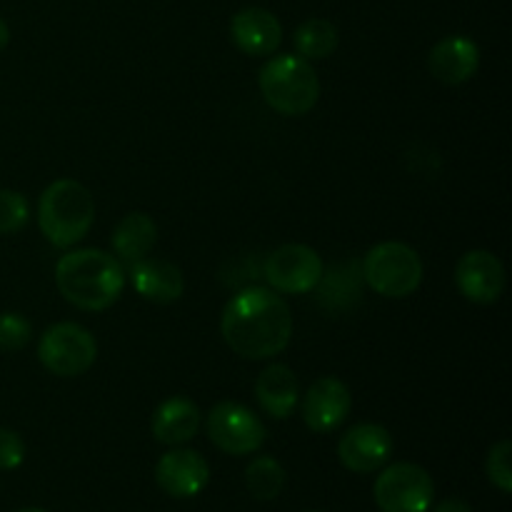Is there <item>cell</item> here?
Here are the masks:
<instances>
[{
  "instance_id": "6da1fadb",
  "label": "cell",
  "mask_w": 512,
  "mask_h": 512,
  "mask_svg": "<svg viewBox=\"0 0 512 512\" xmlns=\"http://www.w3.org/2000/svg\"><path fill=\"white\" fill-rule=\"evenodd\" d=\"M228 348L245 360H270L283 353L293 338L290 305L273 288L248 285L228 300L220 318Z\"/></svg>"
},
{
  "instance_id": "7a4b0ae2",
  "label": "cell",
  "mask_w": 512,
  "mask_h": 512,
  "mask_svg": "<svg viewBox=\"0 0 512 512\" xmlns=\"http://www.w3.org/2000/svg\"><path fill=\"white\" fill-rule=\"evenodd\" d=\"M123 263L98 248H80L60 255L55 263V285L70 305L88 313L108 310L125 290Z\"/></svg>"
},
{
  "instance_id": "3957f363",
  "label": "cell",
  "mask_w": 512,
  "mask_h": 512,
  "mask_svg": "<svg viewBox=\"0 0 512 512\" xmlns=\"http://www.w3.org/2000/svg\"><path fill=\"white\" fill-rule=\"evenodd\" d=\"M95 200L83 183L73 178L53 180L38 200V228L53 248H73L90 233Z\"/></svg>"
},
{
  "instance_id": "277c9868",
  "label": "cell",
  "mask_w": 512,
  "mask_h": 512,
  "mask_svg": "<svg viewBox=\"0 0 512 512\" xmlns=\"http://www.w3.org/2000/svg\"><path fill=\"white\" fill-rule=\"evenodd\" d=\"M263 100L280 115L298 118L310 113L320 100V80L313 63L300 55H275L258 75Z\"/></svg>"
},
{
  "instance_id": "5b68a950",
  "label": "cell",
  "mask_w": 512,
  "mask_h": 512,
  "mask_svg": "<svg viewBox=\"0 0 512 512\" xmlns=\"http://www.w3.org/2000/svg\"><path fill=\"white\" fill-rule=\"evenodd\" d=\"M363 283L388 300H403L423 283V260L418 250L400 240H385L370 248L360 263Z\"/></svg>"
},
{
  "instance_id": "8992f818",
  "label": "cell",
  "mask_w": 512,
  "mask_h": 512,
  "mask_svg": "<svg viewBox=\"0 0 512 512\" xmlns=\"http://www.w3.org/2000/svg\"><path fill=\"white\" fill-rule=\"evenodd\" d=\"M38 360L58 378L85 375L98 360V343L93 333L78 323H55L40 335Z\"/></svg>"
},
{
  "instance_id": "52a82bcc",
  "label": "cell",
  "mask_w": 512,
  "mask_h": 512,
  "mask_svg": "<svg viewBox=\"0 0 512 512\" xmlns=\"http://www.w3.org/2000/svg\"><path fill=\"white\" fill-rule=\"evenodd\" d=\"M380 512H430L435 483L425 468L415 463H393L380 468L373 485Z\"/></svg>"
},
{
  "instance_id": "ba28073f",
  "label": "cell",
  "mask_w": 512,
  "mask_h": 512,
  "mask_svg": "<svg viewBox=\"0 0 512 512\" xmlns=\"http://www.w3.org/2000/svg\"><path fill=\"white\" fill-rule=\"evenodd\" d=\"M205 430L215 448L228 455H238V458L258 453L268 438L263 420L253 410L233 400L213 405L205 420Z\"/></svg>"
},
{
  "instance_id": "9c48e42d",
  "label": "cell",
  "mask_w": 512,
  "mask_h": 512,
  "mask_svg": "<svg viewBox=\"0 0 512 512\" xmlns=\"http://www.w3.org/2000/svg\"><path fill=\"white\" fill-rule=\"evenodd\" d=\"M263 278L275 293L308 295L323 278V260L310 245H280L265 258Z\"/></svg>"
},
{
  "instance_id": "30bf717a",
  "label": "cell",
  "mask_w": 512,
  "mask_h": 512,
  "mask_svg": "<svg viewBox=\"0 0 512 512\" xmlns=\"http://www.w3.org/2000/svg\"><path fill=\"white\" fill-rule=\"evenodd\" d=\"M455 285L470 303H498L505 293V285H508L503 260L490 250H468L455 265Z\"/></svg>"
},
{
  "instance_id": "8fae6325",
  "label": "cell",
  "mask_w": 512,
  "mask_h": 512,
  "mask_svg": "<svg viewBox=\"0 0 512 512\" xmlns=\"http://www.w3.org/2000/svg\"><path fill=\"white\" fill-rule=\"evenodd\" d=\"M393 435L380 423H358L345 430L338 443V458L350 473L368 475L385 468L393 455Z\"/></svg>"
},
{
  "instance_id": "7c38bea8",
  "label": "cell",
  "mask_w": 512,
  "mask_h": 512,
  "mask_svg": "<svg viewBox=\"0 0 512 512\" xmlns=\"http://www.w3.org/2000/svg\"><path fill=\"white\" fill-rule=\"evenodd\" d=\"M155 483L165 495L188 500L203 493L210 483V465L198 450L173 448L155 465Z\"/></svg>"
},
{
  "instance_id": "4fadbf2b",
  "label": "cell",
  "mask_w": 512,
  "mask_h": 512,
  "mask_svg": "<svg viewBox=\"0 0 512 512\" xmlns=\"http://www.w3.org/2000/svg\"><path fill=\"white\" fill-rule=\"evenodd\" d=\"M353 395L340 378H318L303 395V420L313 433H333L348 420Z\"/></svg>"
},
{
  "instance_id": "5bb4252c",
  "label": "cell",
  "mask_w": 512,
  "mask_h": 512,
  "mask_svg": "<svg viewBox=\"0 0 512 512\" xmlns=\"http://www.w3.org/2000/svg\"><path fill=\"white\" fill-rule=\"evenodd\" d=\"M130 283L135 293L143 300L155 305L178 303L185 293V275L170 260L160 258H143L138 263L128 265Z\"/></svg>"
},
{
  "instance_id": "9a60e30c",
  "label": "cell",
  "mask_w": 512,
  "mask_h": 512,
  "mask_svg": "<svg viewBox=\"0 0 512 512\" xmlns=\"http://www.w3.org/2000/svg\"><path fill=\"white\" fill-rule=\"evenodd\" d=\"M480 48L465 35H448L438 40L428 55V70L445 85H463L478 73Z\"/></svg>"
},
{
  "instance_id": "2e32d148",
  "label": "cell",
  "mask_w": 512,
  "mask_h": 512,
  "mask_svg": "<svg viewBox=\"0 0 512 512\" xmlns=\"http://www.w3.org/2000/svg\"><path fill=\"white\" fill-rule=\"evenodd\" d=\"M230 38L245 55H273L283 43V25L270 10L250 5L233 15Z\"/></svg>"
},
{
  "instance_id": "e0dca14e",
  "label": "cell",
  "mask_w": 512,
  "mask_h": 512,
  "mask_svg": "<svg viewBox=\"0 0 512 512\" xmlns=\"http://www.w3.org/2000/svg\"><path fill=\"white\" fill-rule=\"evenodd\" d=\"M200 420H203V415L193 400L173 395L158 405L153 420H150V430H153V438L158 443L178 448V445L190 443L198 435Z\"/></svg>"
},
{
  "instance_id": "ac0fdd59",
  "label": "cell",
  "mask_w": 512,
  "mask_h": 512,
  "mask_svg": "<svg viewBox=\"0 0 512 512\" xmlns=\"http://www.w3.org/2000/svg\"><path fill=\"white\" fill-rule=\"evenodd\" d=\"M255 400L273 420L290 418L300 400L298 375L283 363L268 365L255 380Z\"/></svg>"
},
{
  "instance_id": "d6986e66",
  "label": "cell",
  "mask_w": 512,
  "mask_h": 512,
  "mask_svg": "<svg viewBox=\"0 0 512 512\" xmlns=\"http://www.w3.org/2000/svg\"><path fill=\"white\" fill-rule=\"evenodd\" d=\"M158 243V225L148 213H128L118 225H115L113 235H110V245L120 263L133 265L138 260L148 258L150 250Z\"/></svg>"
},
{
  "instance_id": "ffe728a7",
  "label": "cell",
  "mask_w": 512,
  "mask_h": 512,
  "mask_svg": "<svg viewBox=\"0 0 512 512\" xmlns=\"http://www.w3.org/2000/svg\"><path fill=\"white\" fill-rule=\"evenodd\" d=\"M360 285H363L360 263L348 260V263L330 268V273L323 270V278L315 285V290L320 293V303L328 305L330 310H343L360 298Z\"/></svg>"
},
{
  "instance_id": "44dd1931",
  "label": "cell",
  "mask_w": 512,
  "mask_h": 512,
  "mask_svg": "<svg viewBox=\"0 0 512 512\" xmlns=\"http://www.w3.org/2000/svg\"><path fill=\"white\" fill-rule=\"evenodd\" d=\"M295 53L305 60H325L338 48V28L325 18H310L298 25L293 35Z\"/></svg>"
},
{
  "instance_id": "7402d4cb",
  "label": "cell",
  "mask_w": 512,
  "mask_h": 512,
  "mask_svg": "<svg viewBox=\"0 0 512 512\" xmlns=\"http://www.w3.org/2000/svg\"><path fill=\"white\" fill-rule=\"evenodd\" d=\"M285 468L280 465V460H275L273 455H260L253 463L245 468V485H248V493L253 495L260 503H268L275 500L285 488Z\"/></svg>"
},
{
  "instance_id": "603a6c76",
  "label": "cell",
  "mask_w": 512,
  "mask_h": 512,
  "mask_svg": "<svg viewBox=\"0 0 512 512\" xmlns=\"http://www.w3.org/2000/svg\"><path fill=\"white\" fill-rule=\"evenodd\" d=\"M30 220L28 198L18 190H0V235L23 230Z\"/></svg>"
},
{
  "instance_id": "cb8c5ba5",
  "label": "cell",
  "mask_w": 512,
  "mask_h": 512,
  "mask_svg": "<svg viewBox=\"0 0 512 512\" xmlns=\"http://www.w3.org/2000/svg\"><path fill=\"white\" fill-rule=\"evenodd\" d=\"M512 443L510 440H500L488 450V460H485V473L488 480L500 490V493H512Z\"/></svg>"
},
{
  "instance_id": "d4e9b609",
  "label": "cell",
  "mask_w": 512,
  "mask_h": 512,
  "mask_svg": "<svg viewBox=\"0 0 512 512\" xmlns=\"http://www.w3.org/2000/svg\"><path fill=\"white\" fill-rule=\"evenodd\" d=\"M33 340V323L20 313H0V350L15 353Z\"/></svg>"
},
{
  "instance_id": "484cf974",
  "label": "cell",
  "mask_w": 512,
  "mask_h": 512,
  "mask_svg": "<svg viewBox=\"0 0 512 512\" xmlns=\"http://www.w3.org/2000/svg\"><path fill=\"white\" fill-rule=\"evenodd\" d=\"M25 460V443L15 430L0 428V470H18Z\"/></svg>"
},
{
  "instance_id": "4316f807",
  "label": "cell",
  "mask_w": 512,
  "mask_h": 512,
  "mask_svg": "<svg viewBox=\"0 0 512 512\" xmlns=\"http://www.w3.org/2000/svg\"><path fill=\"white\" fill-rule=\"evenodd\" d=\"M433 512H473V508L463 498H448L440 505H435Z\"/></svg>"
},
{
  "instance_id": "83f0119b",
  "label": "cell",
  "mask_w": 512,
  "mask_h": 512,
  "mask_svg": "<svg viewBox=\"0 0 512 512\" xmlns=\"http://www.w3.org/2000/svg\"><path fill=\"white\" fill-rule=\"evenodd\" d=\"M8 43H10V28H8V23H5V20L0 18V53H3V50L8 48Z\"/></svg>"
},
{
  "instance_id": "f1b7e54d",
  "label": "cell",
  "mask_w": 512,
  "mask_h": 512,
  "mask_svg": "<svg viewBox=\"0 0 512 512\" xmlns=\"http://www.w3.org/2000/svg\"><path fill=\"white\" fill-rule=\"evenodd\" d=\"M20 512H48V510H40V508H25V510H20Z\"/></svg>"
},
{
  "instance_id": "f546056e",
  "label": "cell",
  "mask_w": 512,
  "mask_h": 512,
  "mask_svg": "<svg viewBox=\"0 0 512 512\" xmlns=\"http://www.w3.org/2000/svg\"><path fill=\"white\" fill-rule=\"evenodd\" d=\"M308 512H318V510H308Z\"/></svg>"
}]
</instances>
